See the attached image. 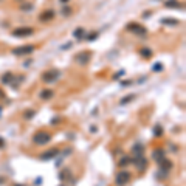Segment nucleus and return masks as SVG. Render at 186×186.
<instances>
[{
  "instance_id": "nucleus-1",
  "label": "nucleus",
  "mask_w": 186,
  "mask_h": 186,
  "mask_svg": "<svg viewBox=\"0 0 186 186\" xmlns=\"http://www.w3.org/2000/svg\"><path fill=\"white\" fill-rule=\"evenodd\" d=\"M51 141V135L45 130H39L33 135V143L37 144V146H45Z\"/></svg>"
},
{
  "instance_id": "nucleus-2",
  "label": "nucleus",
  "mask_w": 186,
  "mask_h": 186,
  "mask_svg": "<svg viewBox=\"0 0 186 186\" xmlns=\"http://www.w3.org/2000/svg\"><path fill=\"white\" fill-rule=\"evenodd\" d=\"M60 76V71L56 70V68H50V70L44 71L42 73V81L47 82V84H50V82H56Z\"/></svg>"
},
{
  "instance_id": "nucleus-3",
  "label": "nucleus",
  "mask_w": 186,
  "mask_h": 186,
  "mask_svg": "<svg viewBox=\"0 0 186 186\" xmlns=\"http://www.w3.org/2000/svg\"><path fill=\"white\" fill-rule=\"evenodd\" d=\"M126 30H127V31H130V33H134V34H138V36H146V34H147V30L144 28L143 25L136 24V22H130V24H127Z\"/></svg>"
},
{
  "instance_id": "nucleus-4",
  "label": "nucleus",
  "mask_w": 186,
  "mask_h": 186,
  "mask_svg": "<svg viewBox=\"0 0 186 186\" xmlns=\"http://www.w3.org/2000/svg\"><path fill=\"white\" fill-rule=\"evenodd\" d=\"M36 50L34 45H22V47H17V48H13V54L14 56H28Z\"/></svg>"
},
{
  "instance_id": "nucleus-5",
  "label": "nucleus",
  "mask_w": 186,
  "mask_h": 186,
  "mask_svg": "<svg viewBox=\"0 0 186 186\" xmlns=\"http://www.w3.org/2000/svg\"><path fill=\"white\" fill-rule=\"evenodd\" d=\"M130 181V174L127 171H120L115 177V185L116 186H126Z\"/></svg>"
},
{
  "instance_id": "nucleus-6",
  "label": "nucleus",
  "mask_w": 186,
  "mask_h": 186,
  "mask_svg": "<svg viewBox=\"0 0 186 186\" xmlns=\"http://www.w3.org/2000/svg\"><path fill=\"white\" fill-rule=\"evenodd\" d=\"M33 33H34V30L26 26V28H17V30H14L13 36L14 37H28V36H31Z\"/></svg>"
},
{
  "instance_id": "nucleus-7",
  "label": "nucleus",
  "mask_w": 186,
  "mask_h": 186,
  "mask_svg": "<svg viewBox=\"0 0 186 186\" xmlns=\"http://www.w3.org/2000/svg\"><path fill=\"white\" fill-rule=\"evenodd\" d=\"M134 163H135V166L140 171H144V169H146V166H147V160H146V157H144L143 154H136Z\"/></svg>"
},
{
  "instance_id": "nucleus-8",
  "label": "nucleus",
  "mask_w": 186,
  "mask_h": 186,
  "mask_svg": "<svg viewBox=\"0 0 186 186\" xmlns=\"http://www.w3.org/2000/svg\"><path fill=\"white\" fill-rule=\"evenodd\" d=\"M75 60H76L78 64H81V65H87L89 60H90V53H87V51L79 53L78 56H75Z\"/></svg>"
},
{
  "instance_id": "nucleus-9",
  "label": "nucleus",
  "mask_w": 186,
  "mask_h": 186,
  "mask_svg": "<svg viewBox=\"0 0 186 186\" xmlns=\"http://www.w3.org/2000/svg\"><path fill=\"white\" fill-rule=\"evenodd\" d=\"M59 155V149H50L47 150V152H44L40 155V160H53L54 157H58Z\"/></svg>"
},
{
  "instance_id": "nucleus-10",
  "label": "nucleus",
  "mask_w": 186,
  "mask_h": 186,
  "mask_svg": "<svg viewBox=\"0 0 186 186\" xmlns=\"http://www.w3.org/2000/svg\"><path fill=\"white\" fill-rule=\"evenodd\" d=\"M53 17H54V11H53V9H45L44 13H40L39 20L40 22H50Z\"/></svg>"
},
{
  "instance_id": "nucleus-11",
  "label": "nucleus",
  "mask_w": 186,
  "mask_h": 186,
  "mask_svg": "<svg viewBox=\"0 0 186 186\" xmlns=\"http://www.w3.org/2000/svg\"><path fill=\"white\" fill-rule=\"evenodd\" d=\"M158 165H160V168L161 169H165V171H169L171 168H172V161H171V160H168V158H163V160H160V161H158Z\"/></svg>"
},
{
  "instance_id": "nucleus-12",
  "label": "nucleus",
  "mask_w": 186,
  "mask_h": 186,
  "mask_svg": "<svg viewBox=\"0 0 186 186\" xmlns=\"http://www.w3.org/2000/svg\"><path fill=\"white\" fill-rule=\"evenodd\" d=\"M154 158H155L157 161L163 160V158H165V150H163V149H155V150H154Z\"/></svg>"
},
{
  "instance_id": "nucleus-13",
  "label": "nucleus",
  "mask_w": 186,
  "mask_h": 186,
  "mask_svg": "<svg viewBox=\"0 0 186 186\" xmlns=\"http://www.w3.org/2000/svg\"><path fill=\"white\" fill-rule=\"evenodd\" d=\"M39 96H40V99H50V98H53V92L51 90H42Z\"/></svg>"
},
{
  "instance_id": "nucleus-14",
  "label": "nucleus",
  "mask_w": 186,
  "mask_h": 186,
  "mask_svg": "<svg viewBox=\"0 0 186 186\" xmlns=\"http://www.w3.org/2000/svg\"><path fill=\"white\" fill-rule=\"evenodd\" d=\"M73 36L78 37V39H82V37L85 36V30H84V28H76V30L73 31Z\"/></svg>"
},
{
  "instance_id": "nucleus-15",
  "label": "nucleus",
  "mask_w": 186,
  "mask_h": 186,
  "mask_svg": "<svg viewBox=\"0 0 186 186\" xmlns=\"http://www.w3.org/2000/svg\"><path fill=\"white\" fill-rule=\"evenodd\" d=\"M140 54H141L144 59H149V58H152V51H150L149 48H141V50H140Z\"/></svg>"
},
{
  "instance_id": "nucleus-16",
  "label": "nucleus",
  "mask_w": 186,
  "mask_h": 186,
  "mask_svg": "<svg viewBox=\"0 0 186 186\" xmlns=\"http://www.w3.org/2000/svg\"><path fill=\"white\" fill-rule=\"evenodd\" d=\"M13 79H14L13 73H11V71H8V73H5V75H3L2 82H3V84H9V81H13Z\"/></svg>"
},
{
  "instance_id": "nucleus-17",
  "label": "nucleus",
  "mask_w": 186,
  "mask_h": 186,
  "mask_svg": "<svg viewBox=\"0 0 186 186\" xmlns=\"http://www.w3.org/2000/svg\"><path fill=\"white\" fill-rule=\"evenodd\" d=\"M168 8H178L180 6V3L177 2V0H166V3H165Z\"/></svg>"
},
{
  "instance_id": "nucleus-18",
  "label": "nucleus",
  "mask_w": 186,
  "mask_h": 186,
  "mask_svg": "<svg viewBox=\"0 0 186 186\" xmlns=\"http://www.w3.org/2000/svg\"><path fill=\"white\" fill-rule=\"evenodd\" d=\"M34 115H36V112H34V110H25V113H24V118H25V120H31Z\"/></svg>"
},
{
  "instance_id": "nucleus-19",
  "label": "nucleus",
  "mask_w": 186,
  "mask_h": 186,
  "mask_svg": "<svg viewBox=\"0 0 186 186\" xmlns=\"http://www.w3.org/2000/svg\"><path fill=\"white\" fill-rule=\"evenodd\" d=\"M161 24H165V25H177L178 24V20H172V19H163L161 20Z\"/></svg>"
},
{
  "instance_id": "nucleus-20",
  "label": "nucleus",
  "mask_w": 186,
  "mask_h": 186,
  "mask_svg": "<svg viewBox=\"0 0 186 186\" xmlns=\"http://www.w3.org/2000/svg\"><path fill=\"white\" fill-rule=\"evenodd\" d=\"M135 98V95H130V96H127V98H124V99H121V105H126L127 102H130L132 99Z\"/></svg>"
},
{
  "instance_id": "nucleus-21",
  "label": "nucleus",
  "mask_w": 186,
  "mask_h": 186,
  "mask_svg": "<svg viewBox=\"0 0 186 186\" xmlns=\"http://www.w3.org/2000/svg\"><path fill=\"white\" fill-rule=\"evenodd\" d=\"M154 134L157 135V136L163 135V127H161V126H155V129H154Z\"/></svg>"
},
{
  "instance_id": "nucleus-22",
  "label": "nucleus",
  "mask_w": 186,
  "mask_h": 186,
  "mask_svg": "<svg viewBox=\"0 0 186 186\" xmlns=\"http://www.w3.org/2000/svg\"><path fill=\"white\" fill-rule=\"evenodd\" d=\"M20 9H22V11H31V9H33V5H31V3H26V5L24 3V5L20 6Z\"/></svg>"
},
{
  "instance_id": "nucleus-23",
  "label": "nucleus",
  "mask_w": 186,
  "mask_h": 186,
  "mask_svg": "<svg viewBox=\"0 0 186 186\" xmlns=\"http://www.w3.org/2000/svg\"><path fill=\"white\" fill-rule=\"evenodd\" d=\"M129 161H130V158H129V157H126V158H123V160L120 161V166H121V168H123V166H126V165H127Z\"/></svg>"
},
{
  "instance_id": "nucleus-24",
  "label": "nucleus",
  "mask_w": 186,
  "mask_h": 186,
  "mask_svg": "<svg viewBox=\"0 0 186 186\" xmlns=\"http://www.w3.org/2000/svg\"><path fill=\"white\" fill-rule=\"evenodd\" d=\"M161 70H163L161 64H155V65H154V71H161Z\"/></svg>"
},
{
  "instance_id": "nucleus-25",
  "label": "nucleus",
  "mask_w": 186,
  "mask_h": 186,
  "mask_svg": "<svg viewBox=\"0 0 186 186\" xmlns=\"http://www.w3.org/2000/svg\"><path fill=\"white\" fill-rule=\"evenodd\" d=\"M0 147H3V140L0 138Z\"/></svg>"
},
{
  "instance_id": "nucleus-26",
  "label": "nucleus",
  "mask_w": 186,
  "mask_h": 186,
  "mask_svg": "<svg viewBox=\"0 0 186 186\" xmlns=\"http://www.w3.org/2000/svg\"><path fill=\"white\" fill-rule=\"evenodd\" d=\"M60 2H68V0H60Z\"/></svg>"
},
{
  "instance_id": "nucleus-27",
  "label": "nucleus",
  "mask_w": 186,
  "mask_h": 186,
  "mask_svg": "<svg viewBox=\"0 0 186 186\" xmlns=\"http://www.w3.org/2000/svg\"><path fill=\"white\" fill-rule=\"evenodd\" d=\"M0 113H2V107H0Z\"/></svg>"
}]
</instances>
